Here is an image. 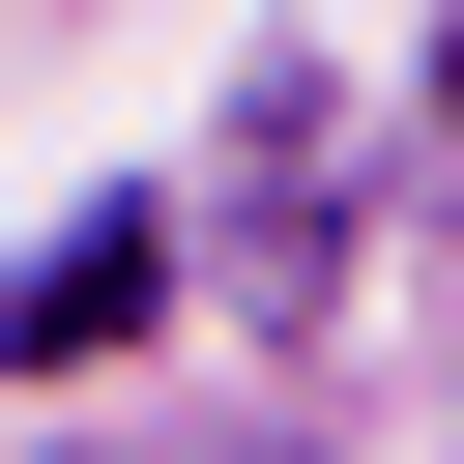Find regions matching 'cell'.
I'll use <instances>...</instances> for the list:
<instances>
[{
	"label": "cell",
	"mask_w": 464,
	"mask_h": 464,
	"mask_svg": "<svg viewBox=\"0 0 464 464\" xmlns=\"http://www.w3.org/2000/svg\"><path fill=\"white\" fill-rule=\"evenodd\" d=\"M145 290H174V232H145V203H87L58 261H0V377H87V348H116Z\"/></svg>",
	"instance_id": "obj_1"
}]
</instances>
